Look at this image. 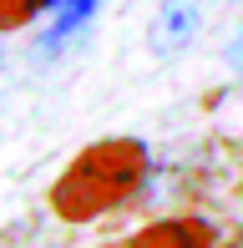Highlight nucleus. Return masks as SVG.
<instances>
[{"label":"nucleus","mask_w":243,"mask_h":248,"mask_svg":"<svg viewBox=\"0 0 243 248\" xmlns=\"http://www.w3.org/2000/svg\"><path fill=\"white\" fill-rule=\"evenodd\" d=\"M46 5V0H0V31H15V26H26L36 10ZM56 5V0H51Z\"/></svg>","instance_id":"nucleus-5"},{"label":"nucleus","mask_w":243,"mask_h":248,"mask_svg":"<svg viewBox=\"0 0 243 248\" xmlns=\"http://www.w3.org/2000/svg\"><path fill=\"white\" fill-rule=\"evenodd\" d=\"M137 172H142V147H132V142L91 147L86 157H76L71 172L56 183V213H66V218H91V213L112 208L137 183Z\"/></svg>","instance_id":"nucleus-1"},{"label":"nucleus","mask_w":243,"mask_h":248,"mask_svg":"<svg viewBox=\"0 0 243 248\" xmlns=\"http://www.w3.org/2000/svg\"><path fill=\"white\" fill-rule=\"evenodd\" d=\"M102 5V0H56V20H51V36H71L76 26H86L91 20V10Z\"/></svg>","instance_id":"nucleus-4"},{"label":"nucleus","mask_w":243,"mask_h":248,"mask_svg":"<svg viewBox=\"0 0 243 248\" xmlns=\"http://www.w3.org/2000/svg\"><path fill=\"white\" fill-rule=\"evenodd\" d=\"M233 66H243V31H238V41H233Z\"/></svg>","instance_id":"nucleus-6"},{"label":"nucleus","mask_w":243,"mask_h":248,"mask_svg":"<svg viewBox=\"0 0 243 248\" xmlns=\"http://www.w3.org/2000/svg\"><path fill=\"white\" fill-rule=\"evenodd\" d=\"M132 248H208V233L197 223H157L142 238H132Z\"/></svg>","instance_id":"nucleus-3"},{"label":"nucleus","mask_w":243,"mask_h":248,"mask_svg":"<svg viewBox=\"0 0 243 248\" xmlns=\"http://www.w3.org/2000/svg\"><path fill=\"white\" fill-rule=\"evenodd\" d=\"M213 0H162L157 20H152V51H182L203 26V10Z\"/></svg>","instance_id":"nucleus-2"}]
</instances>
